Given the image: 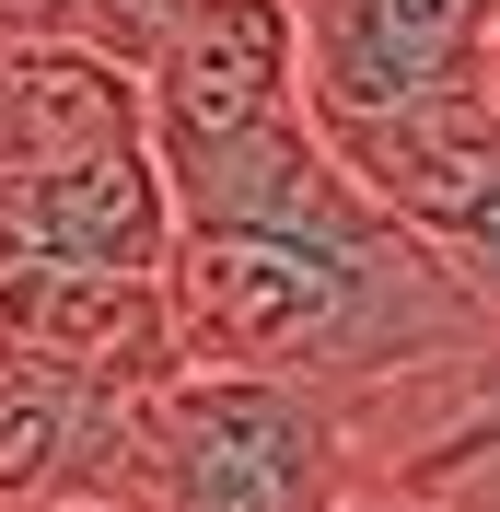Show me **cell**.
I'll list each match as a JSON object with an SVG mask.
<instances>
[{
  "label": "cell",
  "instance_id": "9c48e42d",
  "mask_svg": "<svg viewBox=\"0 0 500 512\" xmlns=\"http://www.w3.org/2000/svg\"><path fill=\"white\" fill-rule=\"evenodd\" d=\"M338 512H431V501H396V489H349Z\"/></svg>",
  "mask_w": 500,
  "mask_h": 512
},
{
  "label": "cell",
  "instance_id": "52a82bcc",
  "mask_svg": "<svg viewBox=\"0 0 500 512\" xmlns=\"http://www.w3.org/2000/svg\"><path fill=\"white\" fill-rule=\"evenodd\" d=\"M140 140V82L94 47H0V175H47Z\"/></svg>",
  "mask_w": 500,
  "mask_h": 512
},
{
  "label": "cell",
  "instance_id": "3957f363",
  "mask_svg": "<svg viewBox=\"0 0 500 512\" xmlns=\"http://www.w3.org/2000/svg\"><path fill=\"white\" fill-rule=\"evenodd\" d=\"M291 59L314 128H373L442 94H489L500 0H291Z\"/></svg>",
  "mask_w": 500,
  "mask_h": 512
},
{
  "label": "cell",
  "instance_id": "277c9868",
  "mask_svg": "<svg viewBox=\"0 0 500 512\" xmlns=\"http://www.w3.org/2000/svg\"><path fill=\"white\" fill-rule=\"evenodd\" d=\"M303 117V59H291V0H198L140 70V140L152 163L233 152L256 128Z\"/></svg>",
  "mask_w": 500,
  "mask_h": 512
},
{
  "label": "cell",
  "instance_id": "7a4b0ae2",
  "mask_svg": "<svg viewBox=\"0 0 500 512\" xmlns=\"http://www.w3.org/2000/svg\"><path fill=\"white\" fill-rule=\"evenodd\" d=\"M326 152L500 338V105L442 94V105H407V117H373V128H326Z\"/></svg>",
  "mask_w": 500,
  "mask_h": 512
},
{
  "label": "cell",
  "instance_id": "8992f818",
  "mask_svg": "<svg viewBox=\"0 0 500 512\" xmlns=\"http://www.w3.org/2000/svg\"><path fill=\"white\" fill-rule=\"evenodd\" d=\"M59 501H117L152 512L140 478V396L47 361H0V512H59Z\"/></svg>",
  "mask_w": 500,
  "mask_h": 512
},
{
  "label": "cell",
  "instance_id": "6da1fadb",
  "mask_svg": "<svg viewBox=\"0 0 500 512\" xmlns=\"http://www.w3.org/2000/svg\"><path fill=\"white\" fill-rule=\"evenodd\" d=\"M140 478H152V512H338L349 419L303 384L163 373L140 396Z\"/></svg>",
  "mask_w": 500,
  "mask_h": 512
},
{
  "label": "cell",
  "instance_id": "8fae6325",
  "mask_svg": "<svg viewBox=\"0 0 500 512\" xmlns=\"http://www.w3.org/2000/svg\"><path fill=\"white\" fill-rule=\"evenodd\" d=\"M489 105H500V59H489Z\"/></svg>",
  "mask_w": 500,
  "mask_h": 512
},
{
  "label": "cell",
  "instance_id": "ba28073f",
  "mask_svg": "<svg viewBox=\"0 0 500 512\" xmlns=\"http://www.w3.org/2000/svg\"><path fill=\"white\" fill-rule=\"evenodd\" d=\"M187 12H198V0H94V47L140 82V70H152V47L187 24Z\"/></svg>",
  "mask_w": 500,
  "mask_h": 512
},
{
  "label": "cell",
  "instance_id": "5b68a950",
  "mask_svg": "<svg viewBox=\"0 0 500 512\" xmlns=\"http://www.w3.org/2000/svg\"><path fill=\"white\" fill-rule=\"evenodd\" d=\"M163 175L152 140L128 152H82L47 175H0V280H163Z\"/></svg>",
  "mask_w": 500,
  "mask_h": 512
},
{
  "label": "cell",
  "instance_id": "30bf717a",
  "mask_svg": "<svg viewBox=\"0 0 500 512\" xmlns=\"http://www.w3.org/2000/svg\"><path fill=\"white\" fill-rule=\"evenodd\" d=\"M59 512H117V501H59Z\"/></svg>",
  "mask_w": 500,
  "mask_h": 512
}]
</instances>
